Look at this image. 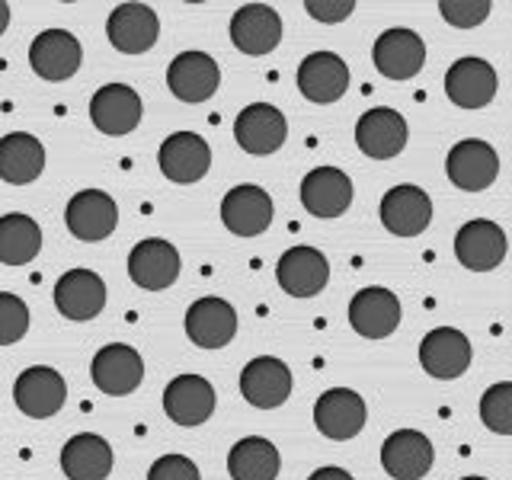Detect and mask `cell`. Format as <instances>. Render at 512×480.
<instances>
[{"label":"cell","instance_id":"cell-6","mask_svg":"<svg viewBox=\"0 0 512 480\" xmlns=\"http://www.w3.org/2000/svg\"><path fill=\"white\" fill-rule=\"evenodd\" d=\"M90 378L93 384L109 397H125L132 394L144 381V359L135 346L125 343H109L93 356L90 362Z\"/></svg>","mask_w":512,"mask_h":480},{"label":"cell","instance_id":"cell-32","mask_svg":"<svg viewBox=\"0 0 512 480\" xmlns=\"http://www.w3.org/2000/svg\"><path fill=\"white\" fill-rule=\"evenodd\" d=\"M282 468L279 448L263 436L240 439L228 455L231 480H276Z\"/></svg>","mask_w":512,"mask_h":480},{"label":"cell","instance_id":"cell-41","mask_svg":"<svg viewBox=\"0 0 512 480\" xmlns=\"http://www.w3.org/2000/svg\"><path fill=\"white\" fill-rule=\"evenodd\" d=\"M461 480H487V477H461Z\"/></svg>","mask_w":512,"mask_h":480},{"label":"cell","instance_id":"cell-37","mask_svg":"<svg viewBox=\"0 0 512 480\" xmlns=\"http://www.w3.org/2000/svg\"><path fill=\"white\" fill-rule=\"evenodd\" d=\"M148 480H202L196 461L186 455H164L151 464Z\"/></svg>","mask_w":512,"mask_h":480},{"label":"cell","instance_id":"cell-28","mask_svg":"<svg viewBox=\"0 0 512 480\" xmlns=\"http://www.w3.org/2000/svg\"><path fill=\"white\" fill-rule=\"evenodd\" d=\"M445 93L461 109H484L496 96V71L484 58H458L445 71Z\"/></svg>","mask_w":512,"mask_h":480},{"label":"cell","instance_id":"cell-40","mask_svg":"<svg viewBox=\"0 0 512 480\" xmlns=\"http://www.w3.org/2000/svg\"><path fill=\"white\" fill-rule=\"evenodd\" d=\"M7 23H10V4H4V0H0V32L7 29Z\"/></svg>","mask_w":512,"mask_h":480},{"label":"cell","instance_id":"cell-18","mask_svg":"<svg viewBox=\"0 0 512 480\" xmlns=\"http://www.w3.org/2000/svg\"><path fill=\"white\" fill-rule=\"evenodd\" d=\"M240 394L247 397V404L260 410L282 407L288 394H292V372L276 356H256L240 372Z\"/></svg>","mask_w":512,"mask_h":480},{"label":"cell","instance_id":"cell-7","mask_svg":"<svg viewBox=\"0 0 512 480\" xmlns=\"http://www.w3.org/2000/svg\"><path fill=\"white\" fill-rule=\"evenodd\" d=\"M80 61H84V48L68 29H45L29 45L32 71L42 80H52V84L71 80L80 71Z\"/></svg>","mask_w":512,"mask_h":480},{"label":"cell","instance_id":"cell-31","mask_svg":"<svg viewBox=\"0 0 512 480\" xmlns=\"http://www.w3.org/2000/svg\"><path fill=\"white\" fill-rule=\"evenodd\" d=\"M45 170V148L26 132H10L0 138V180L10 186H26Z\"/></svg>","mask_w":512,"mask_h":480},{"label":"cell","instance_id":"cell-12","mask_svg":"<svg viewBox=\"0 0 512 480\" xmlns=\"http://www.w3.org/2000/svg\"><path fill=\"white\" fill-rule=\"evenodd\" d=\"M432 461H436V448L420 429H397L381 445L384 474L394 480H423L432 471Z\"/></svg>","mask_w":512,"mask_h":480},{"label":"cell","instance_id":"cell-20","mask_svg":"<svg viewBox=\"0 0 512 480\" xmlns=\"http://www.w3.org/2000/svg\"><path fill=\"white\" fill-rule=\"evenodd\" d=\"M407 119L397 109L375 106L368 109L356 125V144L365 157L372 160H391L407 148Z\"/></svg>","mask_w":512,"mask_h":480},{"label":"cell","instance_id":"cell-25","mask_svg":"<svg viewBox=\"0 0 512 480\" xmlns=\"http://www.w3.org/2000/svg\"><path fill=\"white\" fill-rule=\"evenodd\" d=\"M298 90L317 106H330L349 90V68L333 52H311L298 64Z\"/></svg>","mask_w":512,"mask_h":480},{"label":"cell","instance_id":"cell-15","mask_svg":"<svg viewBox=\"0 0 512 480\" xmlns=\"http://www.w3.org/2000/svg\"><path fill=\"white\" fill-rule=\"evenodd\" d=\"M272 215H276V208H272V196L263 186H253V183L234 186L228 196L221 199V221H224V228L237 237L263 234L272 224Z\"/></svg>","mask_w":512,"mask_h":480},{"label":"cell","instance_id":"cell-19","mask_svg":"<svg viewBox=\"0 0 512 480\" xmlns=\"http://www.w3.org/2000/svg\"><path fill=\"white\" fill-rule=\"evenodd\" d=\"M106 36L116 52L144 55L160 36V20L148 4H119L106 20Z\"/></svg>","mask_w":512,"mask_h":480},{"label":"cell","instance_id":"cell-4","mask_svg":"<svg viewBox=\"0 0 512 480\" xmlns=\"http://www.w3.org/2000/svg\"><path fill=\"white\" fill-rule=\"evenodd\" d=\"M445 170L455 189L484 192L487 186L496 183V176H500V157H496V151L487 141L468 138V141H458L455 148L448 151Z\"/></svg>","mask_w":512,"mask_h":480},{"label":"cell","instance_id":"cell-17","mask_svg":"<svg viewBox=\"0 0 512 480\" xmlns=\"http://www.w3.org/2000/svg\"><path fill=\"white\" fill-rule=\"evenodd\" d=\"M420 365L426 375L439 381L461 378L471 365V340L455 327L429 330L420 343Z\"/></svg>","mask_w":512,"mask_h":480},{"label":"cell","instance_id":"cell-3","mask_svg":"<svg viewBox=\"0 0 512 480\" xmlns=\"http://www.w3.org/2000/svg\"><path fill=\"white\" fill-rule=\"evenodd\" d=\"M13 400L20 413L32 416V420H48L68 400V384L52 365H32L13 381Z\"/></svg>","mask_w":512,"mask_h":480},{"label":"cell","instance_id":"cell-10","mask_svg":"<svg viewBox=\"0 0 512 480\" xmlns=\"http://www.w3.org/2000/svg\"><path fill=\"white\" fill-rule=\"evenodd\" d=\"M365 416H368L365 400L349 388H330L314 404V426L320 429V436H327L333 442L356 439L365 426Z\"/></svg>","mask_w":512,"mask_h":480},{"label":"cell","instance_id":"cell-14","mask_svg":"<svg viewBox=\"0 0 512 480\" xmlns=\"http://www.w3.org/2000/svg\"><path fill=\"white\" fill-rule=\"evenodd\" d=\"M218 84H221V68L205 52H180L167 68V87L173 90L176 100L192 106L212 100Z\"/></svg>","mask_w":512,"mask_h":480},{"label":"cell","instance_id":"cell-13","mask_svg":"<svg viewBox=\"0 0 512 480\" xmlns=\"http://www.w3.org/2000/svg\"><path fill=\"white\" fill-rule=\"evenodd\" d=\"M276 279L285 295L292 298H314L330 282V263L317 247H292L279 256Z\"/></svg>","mask_w":512,"mask_h":480},{"label":"cell","instance_id":"cell-27","mask_svg":"<svg viewBox=\"0 0 512 480\" xmlns=\"http://www.w3.org/2000/svg\"><path fill=\"white\" fill-rule=\"evenodd\" d=\"M301 205L314 218H340L352 205V180L340 167H314L301 180Z\"/></svg>","mask_w":512,"mask_h":480},{"label":"cell","instance_id":"cell-23","mask_svg":"<svg viewBox=\"0 0 512 480\" xmlns=\"http://www.w3.org/2000/svg\"><path fill=\"white\" fill-rule=\"evenodd\" d=\"M231 42L244 55H269L282 42V16L269 4H244L231 16Z\"/></svg>","mask_w":512,"mask_h":480},{"label":"cell","instance_id":"cell-38","mask_svg":"<svg viewBox=\"0 0 512 480\" xmlns=\"http://www.w3.org/2000/svg\"><path fill=\"white\" fill-rule=\"evenodd\" d=\"M304 10H308L317 23H343L346 16L356 10V4H352V0H333V4H327V0H304Z\"/></svg>","mask_w":512,"mask_h":480},{"label":"cell","instance_id":"cell-24","mask_svg":"<svg viewBox=\"0 0 512 480\" xmlns=\"http://www.w3.org/2000/svg\"><path fill=\"white\" fill-rule=\"evenodd\" d=\"M432 221V199L420 186L400 183L381 199V224L394 237H420Z\"/></svg>","mask_w":512,"mask_h":480},{"label":"cell","instance_id":"cell-39","mask_svg":"<svg viewBox=\"0 0 512 480\" xmlns=\"http://www.w3.org/2000/svg\"><path fill=\"white\" fill-rule=\"evenodd\" d=\"M308 480H352V474L343 468H317Z\"/></svg>","mask_w":512,"mask_h":480},{"label":"cell","instance_id":"cell-35","mask_svg":"<svg viewBox=\"0 0 512 480\" xmlns=\"http://www.w3.org/2000/svg\"><path fill=\"white\" fill-rule=\"evenodd\" d=\"M29 330V308L20 295L0 292V346L20 343Z\"/></svg>","mask_w":512,"mask_h":480},{"label":"cell","instance_id":"cell-29","mask_svg":"<svg viewBox=\"0 0 512 480\" xmlns=\"http://www.w3.org/2000/svg\"><path fill=\"white\" fill-rule=\"evenodd\" d=\"M164 413L180 426H202L215 413V388L202 375H180L164 391Z\"/></svg>","mask_w":512,"mask_h":480},{"label":"cell","instance_id":"cell-8","mask_svg":"<svg viewBox=\"0 0 512 480\" xmlns=\"http://www.w3.org/2000/svg\"><path fill=\"white\" fill-rule=\"evenodd\" d=\"M349 324L365 340H384L400 327V298L381 285L359 288L349 301Z\"/></svg>","mask_w":512,"mask_h":480},{"label":"cell","instance_id":"cell-16","mask_svg":"<svg viewBox=\"0 0 512 480\" xmlns=\"http://www.w3.org/2000/svg\"><path fill=\"white\" fill-rule=\"evenodd\" d=\"M455 256L464 269L490 272L506 260V231L496 221L474 218L455 234Z\"/></svg>","mask_w":512,"mask_h":480},{"label":"cell","instance_id":"cell-22","mask_svg":"<svg viewBox=\"0 0 512 480\" xmlns=\"http://www.w3.org/2000/svg\"><path fill=\"white\" fill-rule=\"evenodd\" d=\"M55 308L61 317L84 324L106 308V285L93 269H68L55 282Z\"/></svg>","mask_w":512,"mask_h":480},{"label":"cell","instance_id":"cell-30","mask_svg":"<svg viewBox=\"0 0 512 480\" xmlns=\"http://www.w3.org/2000/svg\"><path fill=\"white\" fill-rule=\"evenodd\" d=\"M61 471L71 480H106L112 471V448L96 432H77L61 448Z\"/></svg>","mask_w":512,"mask_h":480},{"label":"cell","instance_id":"cell-9","mask_svg":"<svg viewBox=\"0 0 512 480\" xmlns=\"http://www.w3.org/2000/svg\"><path fill=\"white\" fill-rule=\"evenodd\" d=\"M157 164L170 183L189 186V183H199L208 173V167H212V148H208V141L196 132H173L160 144Z\"/></svg>","mask_w":512,"mask_h":480},{"label":"cell","instance_id":"cell-1","mask_svg":"<svg viewBox=\"0 0 512 480\" xmlns=\"http://www.w3.org/2000/svg\"><path fill=\"white\" fill-rule=\"evenodd\" d=\"M180 250L160 237H148L132 247L128 253V279H132L144 292H164L176 279H180Z\"/></svg>","mask_w":512,"mask_h":480},{"label":"cell","instance_id":"cell-21","mask_svg":"<svg viewBox=\"0 0 512 480\" xmlns=\"http://www.w3.org/2000/svg\"><path fill=\"white\" fill-rule=\"evenodd\" d=\"M141 112H144L141 96L128 84H106L90 100V119L109 138H122L128 132H135Z\"/></svg>","mask_w":512,"mask_h":480},{"label":"cell","instance_id":"cell-2","mask_svg":"<svg viewBox=\"0 0 512 480\" xmlns=\"http://www.w3.org/2000/svg\"><path fill=\"white\" fill-rule=\"evenodd\" d=\"M64 224L68 231L84 240V244H100L119 224V205L103 189H84L64 208Z\"/></svg>","mask_w":512,"mask_h":480},{"label":"cell","instance_id":"cell-33","mask_svg":"<svg viewBox=\"0 0 512 480\" xmlns=\"http://www.w3.org/2000/svg\"><path fill=\"white\" fill-rule=\"evenodd\" d=\"M42 250V228L36 218L23 212H10L0 218V263L26 266Z\"/></svg>","mask_w":512,"mask_h":480},{"label":"cell","instance_id":"cell-11","mask_svg":"<svg viewBox=\"0 0 512 480\" xmlns=\"http://www.w3.org/2000/svg\"><path fill=\"white\" fill-rule=\"evenodd\" d=\"M372 61L388 80H410L420 74L426 64V42L416 36L413 29H404V26L384 29L375 39Z\"/></svg>","mask_w":512,"mask_h":480},{"label":"cell","instance_id":"cell-34","mask_svg":"<svg viewBox=\"0 0 512 480\" xmlns=\"http://www.w3.org/2000/svg\"><path fill=\"white\" fill-rule=\"evenodd\" d=\"M480 420L496 436H512V381H500L480 397Z\"/></svg>","mask_w":512,"mask_h":480},{"label":"cell","instance_id":"cell-36","mask_svg":"<svg viewBox=\"0 0 512 480\" xmlns=\"http://www.w3.org/2000/svg\"><path fill=\"white\" fill-rule=\"evenodd\" d=\"M493 4L490 0H439V13L448 26L458 29H474L490 16Z\"/></svg>","mask_w":512,"mask_h":480},{"label":"cell","instance_id":"cell-5","mask_svg":"<svg viewBox=\"0 0 512 480\" xmlns=\"http://www.w3.org/2000/svg\"><path fill=\"white\" fill-rule=\"evenodd\" d=\"M288 138V122L282 116V109L272 103H250L240 109V116L234 119V141L247 154L266 157L276 154Z\"/></svg>","mask_w":512,"mask_h":480},{"label":"cell","instance_id":"cell-26","mask_svg":"<svg viewBox=\"0 0 512 480\" xmlns=\"http://www.w3.org/2000/svg\"><path fill=\"white\" fill-rule=\"evenodd\" d=\"M237 333V311L224 298H199L186 311V336L199 349H221Z\"/></svg>","mask_w":512,"mask_h":480}]
</instances>
